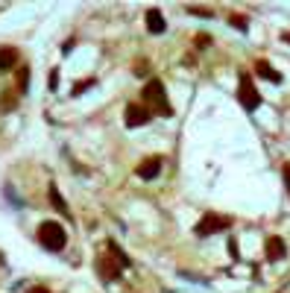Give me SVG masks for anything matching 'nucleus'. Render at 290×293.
<instances>
[{
	"label": "nucleus",
	"instance_id": "1",
	"mask_svg": "<svg viewBox=\"0 0 290 293\" xmlns=\"http://www.w3.org/2000/svg\"><path fill=\"white\" fill-rule=\"evenodd\" d=\"M38 241H41V246L44 249H50V252H62L65 249V244H68V234H65V226L56 220H44L41 226H38Z\"/></svg>",
	"mask_w": 290,
	"mask_h": 293
},
{
	"label": "nucleus",
	"instance_id": "2",
	"mask_svg": "<svg viewBox=\"0 0 290 293\" xmlns=\"http://www.w3.org/2000/svg\"><path fill=\"white\" fill-rule=\"evenodd\" d=\"M144 103H147V109H155L159 115L170 117L173 115V109H170V103H167V97H164V85L162 79H150L147 82V88H144Z\"/></svg>",
	"mask_w": 290,
	"mask_h": 293
},
{
	"label": "nucleus",
	"instance_id": "3",
	"mask_svg": "<svg viewBox=\"0 0 290 293\" xmlns=\"http://www.w3.org/2000/svg\"><path fill=\"white\" fill-rule=\"evenodd\" d=\"M238 100H241V105H244L246 112H255L258 105H261V94H258V88L252 85V76L249 73H241V79H238Z\"/></svg>",
	"mask_w": 290,
	"mask_h": 293
},
{
	"label": "nucleus",
	"instance_id": "4",
	"mask_svg": "<svg viewBox=\"0 0 290 293\" xmlns=\"http://www.w3.org/2000/svg\"><path fill=\"white\" fill-rule=\"evenodd\" d=\"M232 220L229 217H217V214H205L202 220L197 223V237H208L214 232H223V229H229Z\"/></svg>",
	"mask_w": 290,
	"mask_h": 293
},
{
	"label": "nucleus",
	"instance_id": "5",
	"mask_svg": "<svg viewBox=\"0 0 290 293\" xmlns=\"http://www.w3.org/2000/svg\"><path fill=\"white\" fill-rule=\"evenodd\" d=\"M150 120H152V112H150L144 103H129V105H126V126H129V129L147 126Z\"/></svg>",
	"mask_w": 290,
	"mask_h": 293
},
{
	"label": "nucleus",
	"instance_id": "6",
	"mask_svg": "<svg viewBox=\"0 0 290 293\" xmlns=\"http://www.w3.org/2000/svg\"><path fill=\"white\" fill-rule=\"evenodd\" d=\"M162 164H164L162 155H150V158H144L138 164V176L141 179H155V176L162 173Z\"/></svg>",
	"mask_w": 290,
	"mask_h": 293
},
{
	"label": "nucleus",
	"instance_id": "7",
	"mask_svg": "<svg viewBox=\"0 0 290 293\" xmlns=\"http://www.w3.org/2000/svg\"><path fill=\"white\" fill-rule=\"evenodd\" d=\"M97 270H100V276H103L106 281H115V279H120V264H117L115 258H100L97 261Z\"/></svg>",
	"mask_w": 290,
	"mask_h": 293
},
{
	"label": "nucleus",
	"instance_id": "8",
	"mask_svg": "<svg viewBox=\"0 0 290 293\" xmlns=\"http://www.w3.org/2000/svg\"><path fill=\"white\" fill-rule=\"evenodd\" d=\"M147 30H150L152 35H162L164 30H167V23H164L162 9H150V12H147Z\"/></svg>",
	"mask_w": 290,
	"mask_h": 293
},
{
	"label": "nucleus",
	"instance_id": "9",
	"mask_svg": "<svg viewBox=\"0 0 290 293\" xmlns=\"http://www.w3.org/2000/svg\"><path fill=\"white\" fill-rule=\"evenodd\" d=\"M287 255V246L281 237H267V258L270 261H281V258Z\"/></svg>",
	"mask_w": 290,
	"mask_h": 293
},
{
	"label": "nucleus",
	"instance_id": "10",
	"mask_svg": "<svg viewBox=\"0 0 290 293\" xmlns=\"http://www.w3.org/2000/svg\"><path fill=\"white\" fill-rule=\"evenodd\" d=\"M255 70L261 73V76H264V79L273 82V85H279V82H281V73H279L276 68H273L270 62H264V59H258V62H255Z\"/></svg>",
	"mask_w": 290,
	"mask_h": 293
},
{
	"label": "nucleus",
	"instance_id": "11",
	"mask_svg": "<svg viewBox=\"0 0 290 293\" xmlns=\"http://www.w3.org/2000/svg\"><path fill=\"white\" fill-rule=\"evenodd\" d=\"M47 197H50V202H53V208H56L59 214H65V217H68V214H70V211H68V202H65V197L59 194V188H56V185L47 188Z\"/></svg>",
	"mask_w": 290,
	"mask_h": 293
},
{
	"label": "nucleus",
	"instance_id": "12",
	"mask_svg": "<svg viewBox=\"0 0 290 293\" xmlns=\"http://www.w3.org/2000/svg\"><path fill=\"white\" fill-rule=\"evenodd\" d=\"M18 65V50H12V47H3L0 50V70H9Z\"/></svg>",
	"mask_w": 290,
	"mask_h": 293
},
{
	"label": "nucleus",
	"instance_id": "13",
	"mask_svg": "<svg viewBox=\"0 0 290 293\" xmlns=\"http://www.w3.org/2000/svg\"><path fill=\"white\" fill-rule=\"evenodd\" d=\"M109 252H112V258H115L120 267H129V264H132V261L126 258V252H123V249H120V246H117L115 241H109Z\"/></svg>",
	"mask_w": 290,
	"mask_h": 293
},
{
	"label": "nucleus",
	"instance_id": "14",
	"mask_svg": "<svg viewBox=\"0 0 290 293\" xmlns=\"http://www.w3.org/2000/svg\"><path fill=\"white\" fill-rule=\"evenodd\" d=\"M18 85H21V91H27V88H30V68L18 70Z\"/></svg>",
	"mask_w": 290,
	"mask_h": 293
},
{
	"label": "nucleus",
	"instance_id": "15",
	"mask_svg": "<svg viewBox=\"0 0 290 293\" xmlns=\"http://www.w3.org/2000/svg\"><path fill=\"white\" fill-rule=\"evenodd\" d=\"M229 23H232L234 30H241V33H246V18H244V15H232V18H229Z\"/></svg>",
	"mask_w": 290,
	"mask_h": 293
},
{
	"label": "nucleus",
	"instance_id": "16",
	"mask_svg": "<svg viewBox=\"0 0 290 293\" xmlns=\"http://www.w3.org/2000/svg\"><path fill=\"white\" fill-rule=\"evenodd\" d=\"M91 85H94V79H82V82H76V85H73V97H80L82 91H88Z\"/></svg>",
	"mask_w": 290,
	"mask_h": 293
},
{
	"label": "nucleus",
	"instance_id": "17",
	"mask_svg": "<svg viewBox=\"0 0 290 293\" xmlns=\"http://www.w3.org/2000/svg\"><path fill=\"white\" fill-rule=\"evenodd\" d=\"M188 12H191V15H199V18H211V12L208 9H199V6H188Z\"/></svg>",
	"mask_w": 290,
	"mask_h": 293
},
{
	"label": "nucleus",
	"instance_id": "18",
	"mask_svg": "<svg viewBox=\"0 0 290 293\" xmlns=\"http://www.w3.org/2000/svg\"><path fill=\"white\" fill-rule=\"evenodd\" d=\"M47 85H50V88H56V85H59V70H56V68L50 70V76H47Z\"/></svg>",
	"mask_w": 290,
	"mask_h": 293
},
{
	"label": "nucleus",
	"instance_id": "19",
	"mask_svg": "<svg viewBox=\"0 0 290 293\" xmlns=\"http://www.w3.org/2000/svg\"><path fill=\"white\" fill-rule=\"evenodd\" d=\"M208 44H211V38H208L205 33H202V35H197V47H208Z\"/></svg>",
	"mask_w": 290,
	"mask_h": 293
},
{
	"label": "nucleus",
	"instance_id": "20",
	"mask_svg": "<svg viewBox=\"0 0 290 293\" xmlns=\"http://www.w3.org/2000/svg\"><path fill=\"white\" fill-rule=\"evenodd\" d=\"M73 47H76V41H73V38H68V41H65V47H62V53L68 56V53H70V50H73Z\"/></svg>",
	"mask_w": 290,
	"mask_h": 293
},
{
	"label": "nucleus",
	"instance_id": "21",
	"mask_svg": "<svg viewBox=\"0 0 290 293\" xmlns=\"http://www.w3.org/2000/svg\"><path fill=\"white\" fill-rule=\"evenodd\" d=\"M284 182H287V194H290V164L284 167Z\"/></svg>",
	"mask_w": 290,
	"mask_h": 293
},
{
	"label": "nucleus",
	"instance_id": "22",
	"mask_svg": "<svg viewBox=\"0 0 290 293\" xmlns=\"http://www.w3.org/2000/svg\"><path fill=\"white\" fill-rule=\"evenodd\" d=\"M30 293H50V290H44V287H33Z\"/></svg>",
	"mask_w": 290,
	"mask_h": 293
},
{
	"label": "nucleus",
	"instance_id": "23",
	"mask_svg": "<svg viewBox=\"0 0 290 293\" xmlns=\"http://www.w3.org/2000/svg\"><path fill=\"white\" fill-rule=\"evenodd\" d=\"M284 41H290V33H287V35H284Z\"/></svg>",
	"mask_w": 290,
	"mask_h": 293
}]
</instances>
